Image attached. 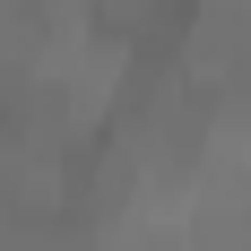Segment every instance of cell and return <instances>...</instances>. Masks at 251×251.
Returning a JSON list of instances; mask_svg holds the SVG:
<instances>
[{"label": "cell", "mask_w": 251, "mask_h": 251, "mask_svg": "<svg viewBox=\"0 0 251 251\" xmlns=\"http://www.w3.org/2000/svg\"><path fill=\"white\" fill-rule=\"evenodd\" d=\"M200 18H208V0H96V26L130 61H182L200 44Z\"/></svg>", "instance_id": "obj_1"}]
</instances>
